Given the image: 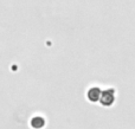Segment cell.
I'll list each match as a JSON object with an SVG mask.
<instances>
[{
    "label": "cell",
    "mask_w": 135,
    "mask_h": 129,
    "mask_svg": "<svg viewBox=\"0 0 135 129\" xmlns=\"http://www.w3.org/2000/svg\"><path fill=\"white\" fill-rule=\"evenodd\" d=\"M115 98H116V91L113 88H109V89H105L102 91L100 97V103L103 107H110L114 104Z\"/></svg>",
    "instance_id": "obj_1"
},
{
    "label": "cell",
    "mask_w": 135,
    "mask_h": 129,
    "mask_svg": "<svg viewBox=\"0 0 135 129\" xmlns=\"http://www.w3.org/2000/svg\"><path fill=\"white\" fill-rule=\"evenodd\" d=\"M101 94H102V90L100 89L98 87H93L88 90L86 92V97L90 102H98L100 101V97H101Z\"/></svg>",
    "instance_id": "obj_2"
},
{
    "label": "cell",
    "mask_w": 135,
    "mask_h": 129,
    "mask_svg": "<svg viewBox=\"0 0 135 129\" xmlns=\"http://www.w3.org/2000/svg\"><path fill=\"white\" fill-rule=\"evenodd\" d=\"M45 118L42 116H35L31 120V127L33 129H42L45 126Z\"/></svg>",
    "instance_id": "obj_3"
}]
</instances>
